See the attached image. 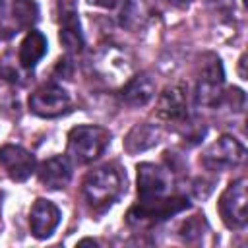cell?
Masks as SVG:
<instances>
[{
  "label": "cell",
  "instance_id": "cell-1",
  "mask_svg": "<svg viewBox=\"0 0 248 248\" xmlns=\"http://www.w3.org/2000/svg\"><path fill=\"white\" fill-rule=\"evenodd\" d=\"M81 190H83L87 203L93 209L103 211V209L110 207L122 196L126 186H124V178H122L120 170L112 165H105V167L91 170L85 176Z\"/></svg>",
  "mask_w": 248,
  "mask_h": 248
},
{
  "label": "cell",
  "instance_id": "cell-2",
  "mask_svg": "<svg viewBox=\"0 0 248 248\" xmlns=\"http://www.w3.org/2000/svg\"><path fill=\"white\" fill-rule=\"evenodd\" d=\"M110 134L103 126H76L68 134V155L76 163L95 161L108 145Z\"/></svg>",
  "mask_w": 248,
  "mask_h": 248
},
{
  "label": "cell",
  "instance_id": "cell-3",
  "mask_svg": "<svg viewBox=\"0 0 248 248\" xmlns=\"http://www.w3.org/2000/svg\"><path fill=\"white\" fill-rule=\"evenodd\" d=\"M219 213L229 229L246 227V178H238L227 186L219 198Z\"/></svg>",
  "mask_w": 248,
  "mask_h": 248
},
{
  "label": "cell",
  "instance_id": "cell-4",
  "mask_svg": "<svg viewBox=\"0 0 248 248\" xmlns=\"http://www.w3.org/2000/svg\"><path fill=\"white\" fill-rule=\"evenodd\" d=\"M186 207H190V202L184 198H167V200L157 198L149 202H140L128 211V221L130 223H143V221L157 223V221L169 219L184 211Z\"/></svg>",
  "mask_w": 248,
  "mask_h": 248
},
{
  "label": "cell",
  "instance_id": "cell-5",
  "mask_svg": "<svg viewBox=\"0 0 248 248\" xmlns=\"http://www.w3.org/2000/svg\"><path fill=\"white\" fill-rule=\"evenodd\" d=\"M72 99L58 85H43L29 97V108L43 118H56L70 110Z\"/></svg>",
  "mask_w": 248,
  "mask_h": 248
},
{
  "label": "cell",
  "instance_id": "cell-6",
  "mask_svg": "<svg viewBox=\"0 0 248 248\" xmlns=\"http://www.w3.org/2000/svg\"><path fill=\"white\" fill-rule=\"evenodd\" d=\"M244 157H246V149L240 141H236L231 136H221L203 153V165L209 169L234 167V165H240Z\"/></svg>",
  "mask_w": 248,
  "mask_h": 248
},
{
  "label": "cell",
  "instance_id": "cell-7",
  "mask_svg": "<svg viewBox=\"0 0 248 248\" xmlns=\"http://www.w3.org/2000/svg\"><path fill=\"white\" fill-rule=\"evenodd\" d=\"M170 186V174L167 169L153 165V163H141L138 167V196L140 202H149L161 198Z\"/></svg>",
  "mask_w": 248,
  "mask_h": 248
},
{
  "label": "cell",
  "instance_id": "cell-8",
  "mask_svg": "<svg viewBox=\"0 0 248 248\" xmlns=\"http://www.w3.org/2000/svg\"><path fill=\"white\" fill-rule=\"evenodd\" d=\"M223 66L217 56L209 54V60L203 62L202 74L198 79V103L202 105H215L221 97V85H223Z\"/></svg>",
  "mask_w": 248,
  "mask_h": 248
},
{
  "label": "cell",
  "instance_id": "cell-9",
  "mask_svg": "<svg viewBox=\"0 0 248 248\" xmlns=\"http://www.w3.org/2000/svg\"><path fill=\"white\" fill-rule=\"evenodd\" d=\"M0 167L12 180L23 182L35 170V157L19 145H4L0 149Z\"/></svg>",
  "mask_w": 248,
  "mask_h": 248
},
{
  "label": "cell",
  "instance_id": "cell-10",
  "mask_svg": "<svg viewBox=\"0 0 248 248\" xmlns=\"http://www.w3.org/2000/svg\"><path fill=\"white\" fill-rule=\"evenodd\" d=\"M60 223V209L48 200H37L29 213V227L35 238H46Z\"/></svg>",
  "mask_w": 248,
  "mask_h": 248
},
{
  "label": "cell",
  "instance_id": "cell-11",
  "mask_svg": "<svg viewBox=\"0 0 248 248\" xmlns=\"http://www.w3.org/2000/svg\"><path fill=\"white\" fill-rule=\"evenodd\" d=\"M157 114L165 120H184L188 114V99L184 87H167L157 101Z\"/></svg>",
  "mask_w": 248,
  "mask_h": 248
},
{
  "label": "cell",
  "instance_id": "cell-12",
  "mask_svg": "<svg viewBox=\"0 0 248 248\" xmlns=\"http://www.w3.org/2000/svg\"><path fill=\"white\" fill-rule=\"evenodd\" d=\"M70 176H72V167H70L68 159L62 155L50 157L39 167V180H41V184H45L50 190L64 188L70 182Z\"/></svg>",
  "mask_w": 248,
  "mask_h": 248
},
{
  "label": "cell",
  "instance_id": "cell-13",
  "mask_svg": "<svg viewBox=\"0 0 248 248\" xmlns=\"http://www.w3.org/2000/svg\"><path fill=\"white\" fill-rule=\"evenodd\" d=\"M153 93H155L153 79L147 74H140L124 85V89L120 93V99L130 107H143L151 101Z\"/></svg>",
  "mask_w": 248,
  "mask_h": 248
},
{
  "label": "cell",
  "instance_id": "cell-14",
  "mask_svg": "<svg viewBox=\"0 0 248 248\" xmlns=\"http://www.w3.org/2000/svg\"><path fill=\"white\" fill-rule=\"evenodd\" d=\"M46 52V39L41 31H29L19 45V62L23 68L31 70Z\"/></svg>",
  "mask_w": 248,
  "mask_h": 248
},
{
  "label": "cell",
  "instance_id": "cell-15",
  "mask_svg": "<svg viewBox=\"0 0 248 248\" xmlns=\"http://www.w3.org/2000/svg\"><path fill=\"white\" fill-rule=\"evenodd\" d=\"M157 141H159V130L153 124H138L124 140V149L128 153H138L153 147Z\"/></svg>",
  "mask_w": 248,
  "mask_h": 248
},
{
  "label": "cell",
  "instance_id": "cell-16",
  "mask_svg": "<svg viewBox=\"0 0 248 248\" xmlns=\"http://www.w3.org/2000/svg\"><path fill=\"white\" fill-rule=\"evenodd\" d=\"M60 43L68 48V50H79L83 45V37L79 31V19L78 14L68 10L62 14L60 19Z\"/></svg>",
  "mask_w": 248,
  "mask_h": 248
},
{
  "label": "cell",
  "instance_id": "cell-17",
  "mask_svg": "<svg viewBox=\"0 0 248 248\" xmlns=\"http://www.w3.org/2000/svg\"><path fill=\"white\" fill-rule=\"evenodd\" d=\"M39 16V8L35 2L31 0H14V17L17 19L19 25L29 27L31 23L37 21Z\"/></svg>",
  "mask_w": 248,
  "mask_h": 248
},
{
  "label": "cell",
  "instance_id": "cell-18",
  "mask_svg": "<svg viewBox=\"0 0 248 248\" xmlns=\"http://www.w3.org/2000/svg\"><path fill=\"white\" fill-rule=\"evenodd\" d=\"M93 6H101V8H114L118 4V0H87Z\"/></svg>",
  "mask_w": 248,
  "mask_h": 248
},
{
  "label": "cell",
  "instance_id": "cell-19",
  "mask_svg": "<svg viewBox=\"0 0 248 248\" xmlns=\"http://www.w3.org/2000/svg\"><path fill=\"white\" fill-rule=\"evenodd\" d=\"M238 62H240V64H238V72H240V78H242V79H246V72H244V64H246V56L242 54Z\"/></svg>",
  "mask_w": 248,
  "mask_h": 248
},
{
  "label": "cell",
  "instance_id": "cell-20",
  "mask_svg": "<svg viewBox=\"0 0 248 248\" xmlns=\"http://www.w3.org/2000/svg\"><path fill=\"white\" fill-rule=\"evenodd\" d=\"M170 2H172L174 6H186V4L190 2V0H170Z\"/></svg>",
  "mask_w": 248,
  "mask_h": 248
},
{
  "label": "cell",
  "instance_id": "cell-21",
  "mask_svg": "<svg viewBox=\"0 0 248 248\" xmlns=\"http://www.w3.org/2000/svg\"><path fill=\"white\" fill-rule=\"evenodd\" d=\"M2 16H4V0H0V19H2Z\"/></svg>",
  "mask_w": 248,
  "mask_h": 248
}]
</instances>
